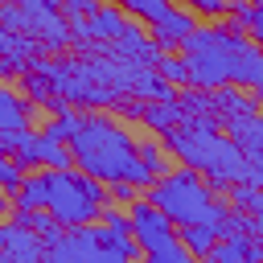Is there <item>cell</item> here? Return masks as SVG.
<instances>
[{"instance_id": "obj_16", "label": "cell", "mask_w": 263, "mask_h": 263, "mask_svg": "<svg viewBox=\"0 0 263 263\" xmlns=\"http://www.w3.org/2000/svg\"><path fill=\"white\" fill-rule=\"evenodd\" d=\"M82 119H86L82 111H70V107H58V111H53V119L45 123V136H49V140H62V144H70V140L78 136V127H82Z\"/></svg>"}, {"instance_id": "obj_4", "label": "cell", "mask_w": 263, "mask_h": 263, "mask_svg": "<svg viewBox=\"0 0 263 263\" xmlns=\"http://www.w3.org/2000/svg\"><path fill=\"white\" fill-rule=\"evenodd\" d=\"M148 201L160 205L177 226L214 222V214H218V189L210 181H201L197 168H173V173L156 177V185L148 189Z\"/></svg>"}, {"instance_id": "obj_14", "label": "cell", "mask_w": 263, "mask_h": 263, "mask_svg": "<svg viewBox=\"0 0 263 263\" xmlns=\"http://www.w3.org/2000/svg\"><path fill=\"white\" fill-rule=\"evenodd\" d=\"M12 218H16L21 226H29L33 234H41L45 242L62 238V230H66V226H62V222H58V218H53V214L45 210V205H37V210H21V205H16V214H12Z\"/></svg>"}, {"instance_id": "obj_22", "label": "cell", "mask_w": 263, "mask_h": 263, "mask_svg": "<svg viewBox=\"0 0 263 263\" xmlns=\"http://www.w3.org/2000/svg\"><path fill=\"white\" fill-rule=\"evenodd\" d=\"M140 160H144L156 177L173 173V168H168V144H160V140H140Z\"/></svg>"}, {"instance_id": "obj_23", "label": "cell", "mask_w": 263, "mask_h": 263, "mask_svg": "<svg viewBox=\"0 0 263 263\" xmlns=\"http://www.w3.org/2000/svg\"><path fill=\"white\" fill-rule=\"evenodd\" d=\"M156 74L164 78V82H173V86H185L189 82V66H185V58H177V53H160V62H156Z\"/></svg>"}, {"instance_id": "obj_15", "label": "cell", "mask_w": 263, "mask_h": 263, "mask_svg": "<svg viewBox=\"0 0 263 263\" xmlns=\"http://www.w3.org/2000/svg\"><path fill=\"white\" fill-rule=\"evenodd\" d=\"M177 234H181V242L197 255V259H210V251L218 247V230L210 226V222H193V226H177Z\"/></svg>"}, {"instance_id": "obj_3", "label": "cell", "mask_w": 263, "mask_h": 263, "mask_svg": "<svg viewBox=\"0 0 263 263\" xmlns=\"http://www.w3.org/2000/svg\"><path fill=\"white\" fill-rule=\"evenodd\" d=\"M242 33V25L226 21V25H210V29H193L181 45V58L189 66V86L197 90H222L230 86V45Z\"/></svg>"}, {"instance_id": "obj_13", "label": "cell", "mask_w": 263, "mask_h": 263, "mask_svg": "<svg viewBox=\"0 0 263 263\" xmlns=\"http://www.w3.org/2000/svg\"><path fill=\"white\" fill-rule=\"evenodd\" d=\"M230 136L238 140V148L251 156V164L263 173V115H247L230 123Z\"/></svg>"}, {"instance_id": "obj_5", "label": "cell", "mask_w": 263, "mask_h": 263, "mask_svg": "<svg viewBox=\"0 0 263 263\" xmlns=\"http://www.w3.org/2000/svg\"><path fill=\"white\" fill-rule=\"evenodd\" d=\"M62 226H90L107 214V185L78 168H49V205Z\"/></svg>"}, {"instance_id": "obj_10", "label": "cell", "mask_w": 263, "mask_h": 263, "mask_svg": "<svg viewBox=\"0 0 263 263\" xmlns=\"http://www.w3.org/2000/svg\"><path fill=\"white\" fill-rule=\"evenodd\" d=\"M247 115H259V99H247L242 86H222L214 90V119L222 127H230L234 119H247Z\"/></svg>"}, {"instance_id": "obj_9", "label": "cell", "mask_w": 263, "mask_h": 263, "mask_svg": "<svg viewBox=\"0 0 263 263\" xmlns=\"http://www.w3.org/2000/svg\"><path fill=\"white\" fill-rule=\"evenodd\" d=\"M205 263H263V242H259V234H230V238H218V247L210 251Z\"/></svg>"}, {"instance_id": "obj_17", "label": "cell", "mask_w": 263, "mask_h": 263, "mask_svg": "<svg viewBox=\"0 0 263 263\" xmlns=\"http://www.w3.org/2000/svg\"><path fill=\"white\" fill-rule=\"evenodd\" d=\"M21 210H37V205H49V173L45 177H25V185L16 189V197H12Z\"/></svg>"}, {"instance_id": "obj_26", "label": "cell", "mask_w": 263, "mask_h": 263, "mask_svg": "<svg viewBox=\"0 0 263 263\" xmlns=\"http://www.w3.org/2000/svg\"><path fill=\"white\" fill-rule=\"evenodd\" d=\"M62 8H66L70 21H86V16L99 12V0H62Z\"/></svg>"}, {"instance_id": "obj_28", "label": "cell", "mask_w": 263, "mask_h": 263, "mask_svg": "<svg viewBox=\"0 0 263 263\" xmlns=\"http://www.w3.org/2000/svg\"><path fill=\"white\" fill-rule=\"evenodd\" d=\"M251 37H255V45L263 49V12H255V21H251V29H247Z\"/></svg>"}, {"instance_id": "obj_24", "label": "cell", "mask_w": 263, "mask_h": 263, "mask_svg": "<svg viewBox=\"0 0 263 263\" xmlns=\"http://www.w3.org/2000/svg\"><path fill=\"white\" fill-rule=\"evenodd\" d=\"M25 177H29V168H25L16 156H4V160H0V185H4L8 197H16V189L25 185Z\"/></svg>"}, {"instance_id": "obj_25", "label": "cell", "mask_w": 263, "mask_h": 263, "mask_svg": "<svg viewBox=\"0 0 263 263\" xmlns=\"http://www.w3.org/2000/svg\"><path fill=\"white\" fill-rule=\"evenodd\" d=\"M226 12H230V21H234V25L251 29V21H255V12H259V8H255V0H230V8H226Z\"/></svg>"}, {"instance_id": "obj_1", "label": "cell", "mask_w": 263, "mask_h": 263, "mask_svg": "<svg viewBox=\"0 0 263 263\" xmlns=\"http://www.w3.org/2000/svg\"><path fill=\"white\" fill-rule=\"evenodd\" d=\"M70 152H74V164L82 173L99 177L103 185H115V181H132L136 189H152L156 185V173L140 160V144L111 115L90 111L82 119L78 136L70 140Z\"/></svg>"}, {"instance_id": "obj_8", "label": "cell", "mask_w": 263, "mask_h": 263, "mask_svg": "<svg viewBox=\"0 0 263 263\" xmlns=\"http://www.w3.org/2000/svg\"><path fill=\"white\" fill-rule=\"evenodd\" d=\"M0 49H4V58H0V70L4 74H21L25 66H37V58L45 53L41 41H33L29 33H16V29H4L0 33Z\"/></svg>"}, {"instance_id": "obj_19", "label": "cell", "mask_w": 263, "mask_h": 263, "mask_svg": "<svg viewBox=\"0 0 263 263\" xmlns=\"http://www.w3.org/2000/svg\"><path fill=\"white\" fill-rule=\"evenodd\" d=\"M230 205H238V210H247L251 218L263 222V185H251V181L234 185V189H230Z\"/></svg>"}, {"instance_id": "obj_2", "label": "cell", "mask_w": 263, "mask_h": 263, "mask_svg": "<svg viewBox=\"0 0 263 263\" xmlns=\"http://www.w3.org/2000/svg\"><path fill=\"white\" fill-rule=\"evenodd\" d=\"M218 119H185L181 127H173L164 136L168 152H177L189 168L205 173V181L218 189V193H230L234 185L251 181V185H263V173L251 164V156L238 148V140L230 136H218Z\"/></svg>"}, {"instance_id": "obj_21", "label": "cell", "mask_w": 263, "mask_h": 263, "mask_svg": "<svg viewBox=\"0 0 263 263\" xmlns=\"http://www.w3.org/2000/svg\"><path fill=\"white\" fill-rule=\"evenodd\" d=\"M123 12H132V16H140V21H148V25H156V21H164L168 12H173V4L168 0H115Z\"/></svg>"}, {"instance_id": "obj_11", "label": "cell", "mask_w": 263, "mask_h": 263, "mask_svg": "<svg viewBox=\"0 0 263 263\" xmlns=\"http://www.w3.org/2000/svg\"><path fill=\"white\" fill-rule=\"evenodd\" d=\"M140 119H144L152 132L168 136L173 127H181V123H185V111H181V103H177V99H148V103H140Z\"/></svg>"}, {"instance_id": "obj_20", "label": "cell", "mask_w": 263, "mask_h": 263, "mask_svg": "<svg viewBox=\"0 0 263 263\" xmlns=\"http://www.w3.org/2000/svg\"><path fill=\"white\" fill-rule=\"evenodd\" d=\"M140 263H197V255L181 242V234L173 238V242H164V247H156V251H144V259Z\"/></svg>"}, {"instance_id": "obj_7", "label": "cell", "mask_w": 263, "mask_h": 263, "mask_svg": "<svg viewBox=\"0 0 263 263\" xmlns=\"http://www.w3.org/2000/svg\"><path fill=\"white\" fill-rule=\"evenodd\" d=\"M45 247L49 242L29 226H21L16 218L0 226V263H45Z\"/></svg>"}, {"instance_id": "obj_18", "label": "cell", "mask_w": 263, "mask_h": 263, "mask_svg": "<svg viewBox=\"0 0 263 263\" xmlns=\"http://www.w3.org/2000/svg\"><path fill=\"white\" fill-rule=\"evenodd\" d=\"M29 115H33V107H25L21 95H16L12 86H4V90H0V127H25Z\"/></svg>"}, {"instance_id": "obj_12", "label": "cell", "mask_w": 263, "mask_h": 263, "mask_svg": "<svg viewBox=\"0 0 263 263\" xmlns=\"http://www.w3.org/2000/svg\"><path fill=\"white\" fill-rule=\"evenodd\" d=\"M193 29H197V25H193V12L173 8L164 21H156V25H152V37H156V45H160V49H173V45H185V37H189Z\"/></svg>"}, {"instance_id": "obj_27", "label": "cell", "mask_w": 263, "mask_h": 263, "mask_svg": "<svg viewBox=\"0 0 263 263\" xmlns=\"http://www.w3.org/2000/svg\"><path fill=\"white\" fill-rule=\"evenodd\" d=\"M189 8L201 12V16H222L230 8V0H189Z\"/></svg>"}, {"instance_id": "obj_29", "label": "cell", "mask_w": 263, "mask_h": 263, "mask_svg": "<svg viewBox=\"0 0 263 263\" xmlns=\"http://www.w3.org/2000/svg\"><path fill=\"white\" fill-rule=\"evenodd\" d=\"M255 99H259V107H263V86H259V90H255Z\"/></svg>"}, {"instance_id": "obj_30", "label": "cell", "mask_w": 263, "mask_h": 263, "mask_svg": "<svg viewBox=\"0 0 263 263\" xmlns=\"http://www.w3.org/2000/svg\"><path fill=\"white\" fill-rule=\"evenodd\" d=\"M259 242H263V226H259Z\"/></svg>"}, {"instance_id": "obj_6", "label": "cell", "mask_w": 263, "mask_h": 263, "mask_svg": "<svg viewBox=\"0 0 263 263\" xmlns=\"http://www.w3.org/2000/svg\"><path fill=\"white\" fill-rule=\"evenodd\" d=\"M127 214H132V234H136V242H140L144 251H156V247H164V242L177 238V222H173L160 205H152V201H132Z\"/></svg>"}]
</instances>
